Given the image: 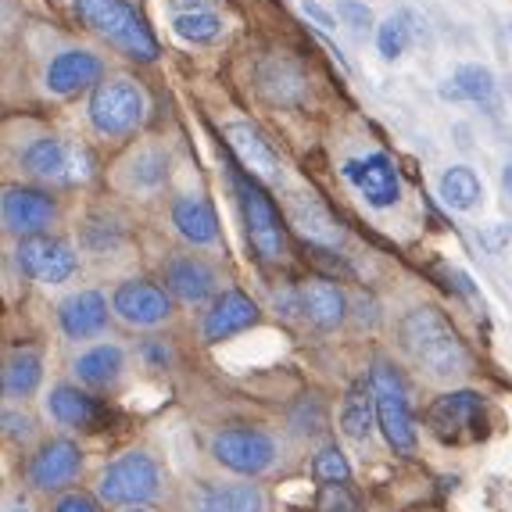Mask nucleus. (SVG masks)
<instances>
[{
	"mask_svg": "<svg viewBox=\"0 0 512 512\" xmlns=\"http://www.w3.org/2000/svg\"><path fill=\"white\" fill-rule=\"evenodd\" d=\"M79 470H83L79 444L58 437V441L40 444L36 455L29 459V484L36 491H61V487H69L79 477Z\"/></svg>",
	"mask_w": 512,
	"mask_h": 512,
	"instance_id": "nucleus-13",
	"label": "nucleus"
},
{
	"mask_svg": "<svg viewBox=\"0 0 512 512\" xmlns=\"http://www.w3.org/2000/svg\"><path fill=\"white\" fill-rule=\"evenodd\" d=\"M437 190H441L444 205L455 208V212H473V208H480V201H484V183H480L477 172L466 169V165H452V169L441 176Z\"/></svg>",
	"mask_w": 512,
	"mask_h": 512,
	"instance_id": "nucleus-29",
	"label": "nucleus"
},
{
	"mask_svg": "<svg viewBox=\"0 0 512 512\" xmlns=\"http://www.w3.org/2000/svg\"><path fill=\"white\" fill-rule=\"evenodd\" d=\"M208 0H172V11H208Z\"/></svg>",
	"mask_w": 512,
	"mask_h": 512,
	"instance_id": "nucleus-40",
	"label": "nucleus"
},
{
	"mask_svg": "<svg viewBox=\"0 0 512 512\" xmlns=\"http://www.w3.org/2000/svg\"><path fill=\"white\" fill-rule=\"evenodd\" d=\"M373 423H376L373 384L359 380V384H351L348 398H344V405H341V430L351 441H366V437L373 434Z\"/></svg>",
	"mask_w": 512,
	"mask_h": 512,
	"instance_id": "nucleus-28",
	"label": "nucleus"
},
{
	"mask_svg": "<svg viewBox=\"0 0 512 512\" xmlns=\"http://www.w3.org/2000/svg\"><path fill=\"white\" fill-rule=\"evenodd\" d=\"M301 15L312 18V22H316L319 29H333V26H337V22H333V11L319 8L316 0H305V4H301Z\"/></svg>",
	"mask_w": 512,
	"mask_h": 512,
	"instance_id": "nucleus-38",
	"label": "nucleus"
},
{
	"mask_svg": "<svg viewBox=\"0 0 512 512\" xmlns=\"http://www.w3.org/2000/svg\"><path fill=\"white\" fill-rule=\"evenodd\" d=\"M344 176L351 180V187L366 197V205H373V208H391V205H398V197H402L398 169H394L391 158L380 151L344 162Z\"/></svg>",
	"mask_w": 512,
	"mask_h": 512,
	"instance_id": "nucleus-11",
	"label": "nucleus"
},
{
	"mask_svg": "<svg viewBox=\"0 0 512 512\" xmlns=\"http://www.w3.org/2000/svg\"><path fill=\"white\" fill-rule=\"evenodd\" d=\"M398 341H402L405 355L437 380H455L470 369V351L462 344L459 330L434 305L409 308L398 323Z\"/></svg>",
	"mask_w": 512,
	"mask_h": 512,
	"instance_id": "nucleus-1",
	"label": "nucleus"
},
{
	"mask_svg": "<svg viewBox=\"0 0 512 512\" xmlns=\"http://www.w3.org/2000/svg\"><path fill=\"white\" fill-rule=\"evenodd\" d=\"M104 76L101 58L86 51H61L58 58L47 65V90L58 97H72L86 86H94Z\"/></svg>",
	"mask_w": 512,
	"mask_h": 512,
	"instance_id": "nucleus-18",
	"label": "nucleus"
},
{
	"mask_svg": "<svg viewBox=\"0 0 512 512\" xmlns=\"http://www.w3.org/2000/svg\"><path fill=\"white\" fill-rule=\"evenodd\" d=\"M122 369H126V355H122L119 344H94L76 359V376L86 387H97V391L115 384Z\"/></svg>",
	"mask_w": 512,
	"mask_h": 512,
	"instance_id": "nucleus-24",
	"label": "nucleus"
},
{
	"mask_svg": "<svg viewBox=\"0 0 512 512\" xmlns=\"http://www.w3.org/2000/svg\"><path fill=\"white\" fill-rule=\"evenodd\" d=\"M258 86L276 104H298V97L305 94V79H301L298 65H291L287 58L265 61L262 69H258Z\"/></svg>",
	"mask_w": 512,
	"mask_h": 512,
	"instance_id": "nucleus-27",
	"label": "nucleus"
},
{
	"mask_svg": "<svg viewBox=\"0 0 512 512\" xmlns=\"http://www.w3.org/2000/svg\"><path fill=\"white\" fill-rule=\"evenodd\" d=\"M502 187H505V194L512 197V162L505 165V172H502Z\"/></svg>",
	"mask_w": 512,
	"mask_h": 512,
	"instance_id": "nucleus-41",
	"label": "nucleus"
},
{
	"mask_svg": "<svg viewBox=\"0 0 512 512\" xmlns=\"http://www.w3.org/2000/svg\"><path fill=\"white\" fill-rule=\"evenodd\" d=\"M291 222L298 226L301 237H305L308 244H316V248H337L344 240V230L337 226V219L319 205L316 197H308V194L291 197Z\"/></svg>",
	"mask_w": 512,
	"mask_h": 512,
	"instance_id": "nucleus-21",
	"label": "nucleus"
},
{
	"mask_svg": "<svg viewBox=\"0 0 512 512\" xmlns=\"http://www.w3.org/2000/svg\"><path fill=\"white\" fill-rule=\"evenodd\" d=\"M444 101H491L495 97V76L484 65H459L452 79L441 86Z\"/></svg>",
	"mask_w": 512,
	"mask_h": 512,
	"instance_id": "nucleus-30",
	"label": "nucleus"
},
{
	"mask_svg": "<svg viewBox=\"0 0 512 512\" xmlns=\"http://www.w3.org/2000/svg\"><path fill=\"white\" fill-rule=\"evenodd\" d=\"M40 380H43L40 351H33V348L11 351L8 362H4V373H0L4 398H29V394L40 387Z\"/></svg>",
	"mask_w": 512,
	"mask_h": 512,
	"instance_id": "nucleus-26",
	"label": "nucleus"
},
{
	"mask_svg": "<svg viewBox=\"0 0 512 512\" xmlns=\"http://www.w3.org/2000/svg\"><path fill=\"white\" fill-rule=\"evenodd\" d=\"M0 215H4V226L15 237H43V230L54 222L58 205H54L51 194L29 187H8L0 197Z\"/></svg>",
	"mask_w": 512,
	"mask_h": 512,
	"instance_id": "nucleus-12",
	"label": "nucleus"
},
{
	"mask_svg": "<svg viewBox=\"0 0 512 512\" xmlns=\"http://www.w3.org/2000/svg\"><path fill=\"white\" fill-rule=\"evenodd\" d=\"M54 512H97V505H94V498H86V495H65L58 502V509Z\"/></svg>",
	"mask_w": 512,
	"mask_h": 512,
	"instance_id": "nucleus-39",
	"label": "nucleus"
},
{
	"mask_svg": "<svg viewBox=\"0 0 512 512\" xmlns=\"http://www.w3.org/2000/svg\"><path fill=\"white\" fill-rule=\"evenodd\" d=\"M115 316L126 319L129 326H158L172 316V298L151 280H126L111 298Z\"/></svg>",
	"mask_w": 512,
	"mask_h": 512,
	"instance_id": "nucleus-14",
	"label": "nucleus"
},
{
	"mask_svg": "<svg viewBox=\"0 0 512 512\" xmlns=\"http://www.w3.org/2000/svg\"><path fill=\"white\" fill-rule=\"evenodd\" d=\"M237 197H240V212H244V230H248L251 248L265 262L283 258V251H287V230H283V219L273 201H269V194L251 176H237Z\"/></svg>",
	"mask_w": 512,
	"mask_h": 512,
	"instance_id": "nucleus-8",
	"label": "nucleus"
},
{
	"mask_svg": "<svg viewBox=\"0 0 512 512\" xmlns=\"http://www.w3.org/2000/svg\"><path fill=\"white\" fill-rule=\"evenodd\" d=\"M194 512H265L262 487L251 480L240 484H201L194 491Z\"/></svg>",
	"mask_w": 512,
	"mask_h": 512,
	"instance_id": "nucleus-19",
	"label": "nucleus"
},
{
	"mask_svg": "<svg viewBox=\"0 0 512 512\" xmlns=\"http://www.w3.org/2000/svg\"><path fill=\"white\" fill-rule=\"evenodd\" d=\"M18 269L36 283H65L76 273V251L58 237H29L15 251Z\"/></svg>",
	"mask_w": 512,
	"mask_h": 512,
	"instance_id": "nucleus-10",
	"label": "nucleus"
},
{
	"mask_svg": "<svg viewBox=\"0 0 512 512\" xmlns=\"http://www.w3.org/2000/svg\"><path fill=\"white\" fill-rule=\"evenodd\" d=\"M487 402L477 391H448L427 409V430L441 444H473L487 437Z\"/></svg>",
	"mask_w": 512,
	"mask_h": 512,
	"instance_id": "nucleus-4",
	"label": "nucleus"
},
{
	"mask_svg": "<svg viewBox=\"0 0 512 512\" xmlns=\"http://www.w3.org/2000/svg\"><path fill=\"white\" fill-rule=\"evenodd\" d=\"M222 137L230 144V151L237 154V162L262 180H276L280 176V154L273 151V144L262 137V129L251 122H226Z\"/></svg>",
	"mask_w": 512,
	"mask_h": 512,
	"instance_id": "nucleus-15",
	"label": "nucleus"
},
{
	"mask_svg": "<svg viewBox=\"0 0 512 512\" xmlns=\"http://www.w3.org/2000/svg\"><path fill=\"white\" fill-rule=\"evenodd\" d=\"M126 512H144V509H126Z\"/></svg>",
	"mask_w": 512,
	"mask_h": 512,
	"instance_id": "nucleus-43",
	"label": "nucleus"
},
{
	"mask_svg": "<svg viewBox=\"0 0 512 512\" xmlns=\"http://www.w3.org/2000/svg\"><path fill=\"white\" fill-rule=\"evenodd\" d=\"M162 487V470L147 452H126L108 462L97 480V498L104 505H140L151 502Z\"/></svg>",
	"mask_w": 512,
	"mask_h": 512,
	"instance_id": "nucleus-5",
	"label": "nucleus"
},
{
	"mask_svg": "<svg viewBox=\"0 0 512 512\" xmlns=\"http://www.w3.org/2000/svg\"><path fill=\"white\" fill-rule=\"evenodd\" d=\"M323 512H355V498L344 495L341 487H330V495L323 498Z\"/></svg>",
	"mask_w": 512,
	"mask_h": 512,
	"instance_id": "nucleus-37",
	"label": "nucleus"
},
{
	"mask_svg": "<svg viewBox=\"0 0 512 512\" xmlns=\"http://www.w3.org/2000/svg\"><path fill=\"white\" fill-rule=\"evenodd\" d=\"M133 180L144 183V187H154V183L165 180V154L162 151H147L137 158L133 165Z\"/></svg>",
	"mask_w": 512,
	"mask_h": 512,
	"instance_id": "nucleus-34",
	"label": "nucleus"
},
{
	"mask_svg": "<svg viewBox=\"0 0 512 512\" xmlns=\"http://www.w3.org/2000/svg\"><path fill=\"white\" fill-rule=\"evenodd\" d=\"M165 283L187 305H201L215 294V269L194 255H180L165 265Z\"/></svg>",
	"mask_w": 512,
	"mask_h": 512,
	"instance_id": "nucleus-20",
	"label": "nucleus"
},
{
	"mask_svg": "<svg viewBox=\"0 0 512 512\" xmlns=\"http://www.w3.org/2000/svg\"><path fill=\"white\" fill-rule=\"evenodd\" d=\"M22 169L43 183L72 187V183H83L94 176V154L79 144H69V140L40 137L22 154Z\"/></svg>",
	"mask_w": 512,
	"mask_h": 512,
	"instance_id": "nucleus-6",
	"label": "nucleus"
},
{
	"mask_svg": "<svg viewBox=\"0 0 512 512\" xmlns=\"http://www.w3.org/2000/svg\"><path fill=\"white\" fill-rule=\"evenodd\" d=\"M172 33L187 43H212L222 36V18L215 8H208V11H172Z\"/></svg>",
	"mask_w": 512,
	"mask_h": 512,
	"instance_id": "nucleus-32",
	"label": "nucleus"
},
{
	"mask_svg": "<svg viewBox=\"0 0 512 512\" xmlns=\"http://www.w3.org/2000/svg\"><path fill=\"white\" fill-rule=\"evenodd\" d=\"M212 455L226 470L240 473V477H258L273 466L276 444L269 434L255 427H226L212 437Z\"/></svg>",
	"mask_w": 512,
	"mask_h": 512,
	"instance_id": "nucleus-9",
	"label": "nucleus"
},
{
	"mask_svg": "<svg viewBox=\"0 0 512 512\" xmlns=\"http://www.w3.org/2000/svg\"><path fill=\"white\" fill-rule=\"evenodd\" d=\"M47 409H51V416L58 419L61 427H94L97 416H101V405L90 398L86 391H79V387L72 384H58L51 391V398H47Z\"/></svg>",
	"mask_w": 512,
	"mask_h": 512,
	"instance_id": "nucleus-25",
	"label": "nucleus"
},
{
	"mask_svg": "<svg viewBox=\"0 0 512 512\" xmlns=\"http://www.w3.org/2000/svg\"><path fill=\"white\" fill-rule=\"evenodd\" d=\"M369 384H373L376 398V423L384 430V441L391 444L394 452L409 455L416 448V412L409 402V387H405L402 373L391 366V362H373V373H369Z\"/></svg>",
	"mask_w": 512,
	"mask_h": 512,
	"instance_id": "nucleus-3",
	"label": "nucleus"
},
{
	"mask_svg": "<svg viewBox=\"0 0 512 512\" xmlns=\"http://www.w3.org/2000/svg\"><path fill=\"white\" fill-rule=\"evenodd\" d=\"M337 18H341L344 26L355 29L359 36L373 29V11H369L362 0H341V4H337Z\"/></svg>",
	"mask_w": 512,
	"mask_h": 512,
	"instance_id": "nucleus-35",
	"label": "nucleus"
},
{
	"mask_svg": "<svg viewBox=\"0 0 512 512\" xmlns=\"http://www.w3.org/2000/svg\"><path fill=\"white\" fill-rule=\"evenodd\" d=\"M312 473H316V480L326 487H344L351 480L348 459H344L337 448H323V452L316 455V462H312Z\"/></svg>",
	"mask_w": 512,
	"mask_h": 512,
	"instance_id": "nucleus-33",
	"label": "nucleus"
},
{
	"mask_svg": "<svg viewBox=\"0 0 512 512\" xmlns=\"http://www.w3.org/2000/svg\"><path fill=\"white\" fill-rule=\"evenodd\" d=\"M4 434L11 437V441H26L29 434H33V419L22 416V412H4Z\"/></svg>",
	"mask_w": 512,
	"mask_h": 512,
	"instance_id": "nucleus-36",
	"label": "nucleus"
},
{
	"mask_svg": "<svg viewBox=\"0 0 512 512\" xmlns=\"http://www.w3.org/2000/svg\"><path fill=\"white\" fill-rule=\"evenodd\" d=\"M72 8L86 22V29H94L119 54L133 61L158 58V40L133 4H126V0H72Z\"/></svg>",
	"mask_w": 512,
	"mask_h": 512,
	"instance_id": "nucleus-2",
	"label": "nucleus"
},
{
	"mask_svg": "<svg viewBox=\"0 0 512 512\" xmlns=\"http://www.w3.org/2000/svg\"><path fill=\"white\" fill-rule=\"evenodd\" d=\"M172 226L180 230L183 240L190 244H215L219 237V219H215V208L201 197H180L172 205Z\"/></svg>",
	"mask_w": 512,
	"mask_h": 512,
	"instance_id": "nucleus-22",
	"label": "nucleus"
},
{
	"mask_svg": "<svg viewBox=\"0 0 512 512\" xmlns=\"http://www.w3.org/2000/svg\"><path fill=\"white\" fill-rule=\"evenodd\" d=\"M111 305L104 301V294L97 291H79L72 298L61 301L58 308V323L65 330V337L72 341H86V337H97V333L108 326Z\"/></svg>",
	"mask_w": 512,
	"mask_h": 512,
	"instance_id": "nucleus-17",
	"label": "nucleus"
},
{
	"mask_svg": "<svg viewBox=\"0 0 512 512\" xmlns=\"http://www.w3.org/2000/svg\"><path fill=\"white\" fill-rule=\"evenodd\" d=\"M86 111H90V122H94L97 133L122 137V133H133L144 122L147 101L144 90L133 79H104V83L94 86V97H90Z\"/></svg>",
	"mask_w": 512,
	"mask_h": 512,
	"instance_id": "nucleus-7",
	"label": "nucleus"
},
{
	"mask_svg": "<svg viewBox=\"0 0 512 512\" xmlns=\"http://www.w3.org/2000/svg\"><path fill=\"white\" fill-rule=\"evenodd\" d=\"M412 40H416V15H412L409 8L394 11V15L384 18L380 29H376V51H380V58H387V61L402 58V54L409 51Z\"/></svg>",
	"mask_w": 512,
	"mask_h": 512,
	"instance_id": "nucleus-31",
	"label": "nucleus"
},
{
	"mask_svg": "<svg viewBox=\"0 0 512 512\" xmlns=\"http://www.w3.org/2000/svg\"><path fill=\"white\" fill-rule=\"evenodd\" d=\"M8 512H29V509H22V505H18V509H8Z\"/></svg>",
	"mask_w": 512,
	"mask_h": 512,
	"instance_id": "nucleus-42",
	"label": "nucleus"
},
{
	"mask_svg": "<svg viewBox=\"0 0 512 512\" xmlns=\"http://www.w3.org/2000/svg\"><path fill=\"white\" fill-rule=\"evenodd\" d=\"M301 301H305V316L323 330L341 326L348 316V301H344L341 287H333L330 280H308L301 287Z\"/></svg>",
	"mask_w": 512,
	"mask_h": 512,
	"instance_id": "nucleus-23",
	"label": "nucleus"
},
{
	"mask_svg": "<svg viewBox=\"0 0 512 512\" xmlns=\"http://www.w3.org/2000/svg\"><path fill=\"white\" fill-rule=\"evenodd\" d=\"M258 316H262V312H258V305L248 298V294L226 291L212 301V308H208L205 323H201V337H205L208 344L230 341V337H237L240 330L255 326Z\"/></svg>",
	"mask_w": 512,
	"mask_h": 512,
	"instance_id": "nucleus-16",
	"label": "nucleus"
}]
</instances>
